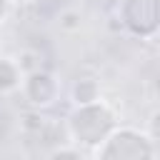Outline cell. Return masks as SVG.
Returning a JSON list of instances; mask_svg holds the SVG:
<instances>
[{"instance_id":"6da1fadb","label":"cell","mask_w":160,"mask_h":160,"mask_svg":"<svg viewBox=\"0 0 160 160\" xmlns=\"http://www.w3.org/2000/svg\"><path fill=\"white\" fill-rule=\"evenodd\" d=\"M118 122L120 120H118L115 108L108 105L102 98H98L92 102L72 105V110L65 120V138H68V142L92 152Z\"/></svg>"},{"instance_id":"7a4b0ae2","label":"cell","mask_w":160,"mask_h":160,"mask_svg":"<svg viewBox=\"0 0 160 160\" xmlns=\"http://www.w3.org/2000/svg\"><path fill=\"white\" fill-rule=\"evenodd\" d=\"M92 155L98 160H152L158 158V142L148 135L145 128L118 122L92 150Z\"/></svg>"},{"instance_id":"3957f363","label":"cell","mask_w":160,"mask_h":160,"mask_svg":"<svg viewBox=\"0 0 160 160\" xmlns=\"http://www.w3.org/2000/svg\"><path fill=\"white\" fill-rule=\"evenodd\" d=\"M160 0H120L118 2V20L120 25L140 40H155L160 28Z\"/></svg>"},{"instance_id":"277c9868","label":"cell","mask_w":160,"mask_h":160,"mask_svg":"<svg viewBox=\"0 0 160 160\" xmlns=\"http://www.w3.org/2000/svg\"><path fill=\"white\" fill-rule=\"evenodd\" d=\"M18 92L22 95V100L30 108L45 110V108L58 102V98H60V80L52 72H48L42 68H35V70L22 75V82H20Z\"/></svg>"},{"instance_id":"5b68a950","label":"cell","mask_w":160,"mask_h":160,"mask_svg":"<svg viewBox=\"0 0 160 160\" xmlns=\"http://www.w3.org/2000/svg\"><path fill=\"white\" fill-rule=\"evenodd\" d=\"M22 68L15 58L0 55V95H12L18 92L20 82H22Z\"/></svg>"},{"instance_id":"8992f818","label":"cell","mask_w":160,"mask_h":160,"mask_svg":"<svg viewBox=\"0 0 160 160\" xmlns=\"http://www.w3.org/2000/svg\"><path fill=\"white\" fill-rule=\"evenodd\" d=\"M70 95H72V105H80V102H92V100L102 98V90L95 78H80V80H75Z\"/></svg>"},{"instance_id":"52a82bcc","label":"cell","mask_w":160,"mask_h":160,"mask_svg":"<svg viewBox=\"0 0 160 160\" xmlns=\"http://www.w3.org/2000/svg\"><path fill=\"white\" fill-rule=\"evenodd\" d=\"M58 28H60L62 32H68V35L78 32V30L82 28V12L75 10V8H65V10H60V15H58Z\"/></svg>"},{"instance_id":"ba28073f","label":"cell","mask_w":160,"mask_h":160,"mask_svg":"<svg viewBox=\"0 0 160 160\" xmlns=\"http://www.w3.org/2000/svg\"><path fill=\"white\" fill-rule=\"evenodd\" d=\"M85 155V150L82 148H78V145H68V148H58V150H52L50 152V158H82Z\"/></svg>"},{"instance_id":"9c48e42d","label":"cell","mask_w":160,"mask_h":160,"mask_svg":"<svg viewBox=\"0 0 160 160\" xmlns=\"http://www.w3.org/2000/svg\"><path fill=\"white\" fill-rule=\"evenodd\" d=\"M10 10H12V2H10V0H0V25L8 20Z\"/></svg>"},{"instance_id":"30bf717a","label":"cell","mask_w":160,"mask_h":160,"mask_svg":"<svg viewBox=\"0 0 160 160\" xmlns=\"http://www.w3.org/2000/svg\"><path fill=\"white\" fill-rule=\"evenodd\" d=\"M12 5H32V2H38V0H10Z\"/></svg>"}]
</instances>
